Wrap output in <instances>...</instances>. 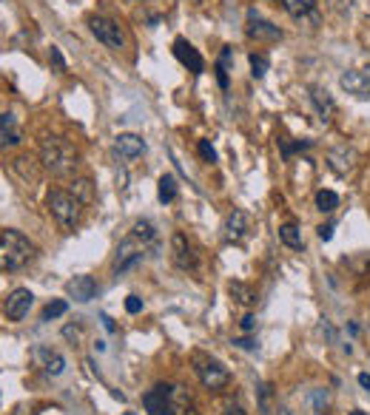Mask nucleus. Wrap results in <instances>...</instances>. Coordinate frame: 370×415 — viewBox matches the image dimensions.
Returning <instances> with one entry per match:
<instances>
[{"label": "nucleus", "instance_id": "1", "mask_svg": "<svg viewBox=\"0 0 370 415\" xmlns=\"http://www.w3.org/2000/svg\"><path fill=\"white\" fill-rule=\"evenodd\" d=\"M40 163L46 171H51L57 177H69L77 168V151L63 137H46L40 143Z\"/></svg>", "mask_w": 370, "mask_h": 415}, {"label": "nucleus", "instance_id": "2", "mask_svg": "<svg viewBox=\"0 0 370 415\" xmlns=\"http://www.w3.org/2000/svg\"><path fill=\"white\" fill-rule=\"evenodd\" d=\"M34 256V242L20 233V230H3L0 236V270L11 273V270H20L31 262Z\"/></svg>", "mask_w": 370, "mask_h": 415}, {"label": "nucleus", "instance_id": "3", "mask_svg": "<svg viewBox=\"0 0 370 415\" xmlns=\"http://www.w3.org/2000/svg\"><path fill=\"white\" fill-rule=\"evenodd\" d=\"M194 373H196L199 384L211 393H219L231 384V373L222 367V362H216L211 356H202V353H194Z\"/></svg>", "mask_w": 370, "mask_h": 415}, {"label": "nucleus", "instance_id": "4", "mask_svg": "<svg viewBox=\"0 0 370 415\" xmlns=\"http://www.w3.org/2000/svg\"><path fill=\"white\" fill-rule=\"evenodd\" d=\"M46 205H49L51 216H54L63 227H74V225L80 222V210H83V205L74 200L71 191H51L49 200H46Z\"/></svg>", "mask_w": 370, "mask_h": 415}, {"label": "nucleus", "instance_id": "5", "mask_svg": "<svg viewBox=\"0 0 370 415\" xmlns=\"http://www.w3.org/2000/svg\"><path fill=\"white\" fill-rule=\"evenodd\" d=\"M89 29H91V34H94L106 48H111V51H120V48L126 46V37H123L120 26H117L114 20H109V17H91V20H89Z\"/></svg>", "mask_w": 370, "mask_h": 415}, {"label": "nucleus", "instance_id": "6", "mask_svg": "<svg viewBox=\"0 0 370 415\" xmlns=\"http://www.w3.org/2000/svg\"><path fill=\"white\" fill-rule=\"evenodd\" d=\"M143 250H146V245H143L140 239H134V236L123 239V242H120V247H117V259H114V273H126V270L137 267V265L143 262Z\"/></svg>", "mask_w": 370, "mask_h": 415}, {"label": "nucleus", "instance_id": "7", "mask_svg": "<svg viewBox=\"0 0 370 415\" xmlns=\"http://www.w3.org/2000/svg\"><path fill=\"white\" fill-rule=\"evenodd\" d=\"M171 387L174 384H157L143 396V407L149 415H174L171 407Z\"/></svg>", "mask_w": 370, "mask_h": 415}, {"label": "nucleus", "instance_id": "8", "mask_svg": "<svg viewBox=\"0 0 370 415\" xmlns=\"http://www.w3.org/2000/svg\"><path fill=\"white\" fill-rule=\"evenodd\" d=\"M356 160H359V154H356V148H351V145H336V148L328 151V165H331L339 177H348V174L356 168Z\"/></svg>", "mask_w": 370, "mask_h": 415}, {"label": "nucleus", "instance_id": "9", "mask_svg": "<svg viewBox=\"0 0 370 415\" xmlns=\"http://www.w3.org/2000/svg\"><path fill=\"white\" fill-rule=\"evenodd\" d=\"M222 230H225V242H234V245L242 242V239L248 236V230H251V219H248V213L239 210V208H234V210L225 216Z\"/></svg>", "mask_w": 370, "mask_h": 415}, {"label": "nucleus", "instance_id": "10", "mask_svg": "<svg viewBox=\"0 0 370 415\" xmlns=\"http://www.w3.org/2000/svg\"><path fill=\"white\" fill-rule=\"evenodd\" d=\"M31 304H34L31 290L17 287V290H11V293H9V299H6V316H9L11 322H20V319H26V316H29Z\"/></svg>", "mask_w": 370, "mask_h": 415}, {"label": "nucleus", "instance_id": "11", "mask_svg": "<svg viewBox=\"0 0 370 415\" xmlns=\"http://www.w3.org/2000/svg\"><path fill=\"white\" fill-rule=\"evenodd\" d=\"M114 151H117V157H123L126 163H131V160L143 157V151H146V140L137 137V134H117V140H114Z\"/></svg>", "mask_w": 370, "mask_h": 415}, {"label": "nucleus", "instance_id": "12", "mask_svg": "<svg viewBox=\"0 0 370 415\" xmlns=\"http://www.w3.org/2000/svg\"><path fill=\"white\" fill-rule=\"evenodd\" d=\"M339 86L359 100H370V77L365 71H345L339 77Z\"/></svg>", "mask_w": 370, "mask_h": 415}, {"label": "nucleus", "instance_id": "13", "mask_svg": "<svg viewBox=\"0 0 370 415\" xmlns=\"http://www.w3.org/2000/svg\"><path fill=\"white\" fill-rule=\"evenodd\" d=\"M174 57L183 63L188 71H194V74H199L202 68H205V63H202V57H199V51L185 40V37H177L174 40Z\"/></svg>", "mask_w": 370, "mask_h": 415}, {"label": "nucleus", "instance_id": "14", "mask_svg": "<svg viewBox=\"0 0 370 415\" xmlns=\"http://www.w3.org/2000/svg\"><path fill=\"white\" fill-rule=\"evenodd\" d=\"M171 250H174V265H177V267H183V270H194V267H196L194 247H191V242L185 239L183 233H174V236H171Z\"/></svg>", "mask_w": 370, "mask_h": 415}, {"label": "nucleus", "instance_id": "15", "mask_svg": "<svg viewBox=\"0 0 370 415\" xmlns=\"http://www.w3.org/2000/svg\"><path fill=\"white\" fill-rule=\"evenodd\" d=\"M66 290H69V296H71L74 302H91V299L97 296V282H94L91 276H74V279L66 285Z\"/></svg>", "mask_w": 370, "mask_h": 415}, {"label": "nucleus", "instance_id": "16", "mask_svg": "<svg viewBox=\"0 0 370 415\" xmlns=\"http://www.w3.org/2000/svg\"><path fill=\"white\" fill-rule=\"evenodd\" d=\"M34 362L49 373V376H60L66 370V359L57 353V350H49V347H34Z\"/></svg>", "mask_w": 370, "mask_h": 415}, {"label": "nucleus", "instance_id": "17", "mask_svg": "<svg viewBox=\"0 0 370 415\" xmlns=\"http://www.w3.org/2000/svg\"><path fill=\"white\" fill-rule=\"evenodd\" d=\"M311 103L316 106V114L328 123L331 117H334V111H336V103L331 100V94L325 91V88H319V86H311Z\"/></svg>", "mask_w": 370, "mask_h": 415}, {"label": "nucleus", "instance_id": "18", "mask_svg": "<svg viewBox=\"0 0 370 415\" xmlns=\"http://www.w3.org/2000/svg\"><path fill=\"white\" fill-rule=\"evenodd\" d=\"M248 37H254V40H282V31H279V26L256 17V20L248 23Z\"/></svg>", "mask_w": 370, "mask_h": 415}, {"label": "nucleus", "instance_id": "19", "mask_svg": "<svg viewBox=\"0 0 370 415\" xmlns=\"http://www.w3.org/2000/svg\"><path fill=\"white\" fill-rule=\"evenodd\" d=\"M20 143V128L11 114H0V145H17Z\"/></svg>", "mask_w": 370, "mask_h": 415}, {"label": "nucleus", "instance_id": "20", "mask_svg": "<svg viewBox=\"0 0 370 415\" xmlns=\"http://www.w3.org/2000/svg\"><path fill=\"white\" fill-rule=\"evenodd\" d=\"M228 290H231V299H234V302H239V304H245V307L256 302V293H254L248 285H242V282H231V285H228Z\"/></svg>", "mask_w": 370, "mask_h": 415}, {"label": "nucleus", "instance_id": "21", "mask_svg": "<svg viewBox=\"0 0 370 415\" xmlns=\"http://www.w3.org/2000/svg\"><path fill=\"white\" fill-rule=\"evenodd\" d=\"M71 194H74V200H77L80 205H89V203L94 200V188H91V183L83 180V177L71 183Z\"/></svg>", "mask_w": 370, "mask_h": 415}, {"label": "nucleus", "instance_id": "22", "mask_svg": "<svg viewBox=\"0 0 370 415\" xmlns=\"http://www.w3.org/2000/svg\"><path fill=\"white\" fill-rule=\"evenodd\" d=\"M279 239L288 245V247H294V250H299L302 247V233H299V227L296 225H279Z\"/></svg>", "mask_w": 370, "mask_h": 415}, {"label": "nucleus", "instance_id": "23", "mask_svg": "<svg viewBox=\"0 0 370 415\" xmlns=\"http://www.w3.org/2000/svg\"><path fill=\"white\" fill-rule=\"evenodd\" d=\"M248 63H251V74H254L256 80H262V77L268 74V68H271V60H268L265 54H256V51L248 54Z\"/></svg>", "mask_w": 370, "mask_h": 415}, {"label": "nucleus", "instance_id": "24", "mask_svg": "<svg viewBox=\"0 0 370 415\" xmlns=\"http://www.w3.org/2000/svg\"><path fill=\"white\" fill-rule=\"evenodd\" d=\"M157 197H160V203H171V200L177 197V180H174L171 174L160 177V188H157Z\"/></svg>", "mask_w": 370, "mask_h": 415}, {"label": "nucleus", "instance_id": "25", "mask_svg": "<svg viewBox=\"0 0 370 415\" xmlns=\"http://www.w3.org/2000/svg\"><path fill=\"white\" fill-rule=\"evenodd\" d=\"M131 236L134 239H140L143 245H149V242H154V225L149 222V219H140V222H134V227H131Z\"/></svg>", "mask_w": 370, "mask_h": 415}, {"label": "nucleus", "instance_id": "26", "mask_svg": "<svg viewBox=\"0 0 370 415\" xmlns=\"http://www.w3.org/2000/svg\"><path fill=\"white\" fill-rule=\"evenodd\" d=\"M228 66H231V48H222V54L216 60V83H219V88H228Z\"/></svg>", "mask_w": 370, "mask_h": 415}, {"label": "nucleus", "instance_id": "27", "mask_svg": "<svg viewBox=\"0 0 370 415\" xmlns=\"http://www.w3.org/2000/svg\"><path fill=\"white\" fill-rule=\"evenodd\" d=\"M316 208H319L322 213H334V210L339 208V197H336L334 191H319V194H316Z\"/></svg>", "mask_w": 370, "mask_h": 415}, {"label": "nucleus", "instance_id": "28", "mask_svg": "<svg viewBox=\"0 0 370 415\" xmlns=\"http://www.w3.org/2000/svg\"><path fill=\"white\" fill-rule=\"evenodd\" d=\"M282 3H285V11H288L291 17H302V14H308V11L314 9L316 0H282Z\"/></svg>", "mask_w": 370, "mask_h": 415}, {"label": "nucleus", "instance_id": "29", "mask_svg": "<svg viewBox=\"0 0 370 415\" xmlns=\"http://www.w3.org/2000/svg\"><path fill=\"white\" fill-rule=\"evenodd\" d=\"M69 310V304L63 302V299H57V302H49L46 304V310H43V322H51V319H60L63 313Z\"/></svg>", "mask_w": 370, "mask_h": 415}, {"label": "nucleus", "instance_id": "30", "mask_svg": "<svg viewBox=\"0 0 370 415\" xmlns=\"http://www.w3.org/2000/svg\"><path fill=\"white\" fill-rule=\"evenodd\" d=\"M271 399H274V387L271 384H262L259 387V413L262 415H271Z\"/></svg>", "mask_w": 370, "mask_h": 415}, {"label": "nucleus", "instance_id": "31", "mask_svg": "<svg viewBox=\"0 0 370 415\" xmlns=\"http://www.w3.org/2000/svg\"><path fill=\"white\" fill-rule=\"evenodd\" d=\"M196 151H199V157H202L205 163H216V151H214V145H211L208 140H199Z\"/></svg>", "mask_w": 370, "mask_h": 415}, {"label": "nucleus", "instance_id": "32", "mask_svg": "<svg viewBox=\"0 0 370 415\" xmlns=\"http://www.w3.org/2000/svg\"><path fill=\"white\" fill-rule=\"evenodd\" d=\"M49 60L54 63V68H57V71H66V60H63V54H60V48H51V54H49Z\"/></svg>", "mask_w": 370, "mask_h": 415}, {"label": "nucleus", "instance_id": "33", "mask_svg": "<svg viewBox=\"0 0 370 415\" xmlns=\"http://www.w3.org/2000/svg\"><path fill=\"white\" fill-rule=\"evenodd\" d=\"M126 310H129V313H140V310H143V299H140V296H129V299H126Z\"/></svg>", "mask_w": 370, "mask_h": 415}, {"label": "nucleus", "instance_id": "34", "mask_svg": "<svg viewBox=\"0 0 370 415\" xmlns=\"http://www.w3.org/2000/svg\"><path fill=\"white\" fill-rule=\"evenodd\" d=\"M225 415H245V410H242V404L239 401H225Z\"/></svg>", "mask_w": 370, "mask_h": 415}, {"label": "nucleus", "instance_id": "35", "mask_svg": "<svg viewBox=\"0 0 370 415\" xmlns=\"http://www.w3.org/2000/svg\"><path fill=\"white\" fill-rule=\"evenodd\" d=\"M239 327H242V330H245V333H254V330H256V316H245V319H242V324H239Z\"/></svg>", "mask_w": 370, "mask_h": 415}, {"label": "nucleus", "instance_id": "36", "mask_svg": "<svg viewBox=\"0 0 370 415\" xmlns=\"http://www.w3.org/2000/svg\"><path fill=\"white\" fill-rule=\"evenodd\" d=\"M334 227H336L334 222H328V225H322V227H319V239H325V242H328V239L334 236Z\"/></svg>", "mask_w": 370, "mask_h": 415}, {"label": "nucleus", "instance_id": "37", "mask_svg": "<svg viewBox=\"0 0 370 415\" xmlns=\"http://www.w3.org/2000/svg\"><path fill=\"white\" fill-rule=\"evenodd\" d=\"M234 344H236V347H242V350H256V344H254L251 339H236Z\"/></svg>", "mask_w": 370, "mask_h": 415}, {"label": "nucleus", "instance_id": "38", "mask_svg": "<svg viewBox=\"0 0 370 415\" xmlns=\"http://www.w3.org/2000/svg\"><path fill=\"white\" fill-rule=\"evenodd\" d=\"M359 384H362L365 390H370V373H359Z\"/></svg>", "mask_w": 370, "mask_h": 415}, {"label": "nucleus", "instance_id": "39", "mask_svg": "<svg viewBox=\"0 0 370 415\" xmlns=\"http://www.w3.org/2000/svg\"><path fill=\"white\" fill-rule=\"evenodd\" d=\"M103 324H106V330H109V333H114V330H117V324H114L109 316H103Z\"/></svg>", "mask_w": 370, "mask_h": 415}, {"label": "nucleus", "instance_id": "40", "mask_svg": "<svg viewBox=\"0 0 370 415\" xmlns=\"http://www.w3.org/2000/svg\"><path fill=\"white\" fill-rule=\"evenodd\" d=\"M274 413H276V415H294V413H291V410H288V407H276Z\"/></svg>", "mask_w": 370, "mask_h": 415}, {"label": "nucleus", "instance_id": "41", "mask_svg": "<svg viewBox=\"0 0 370 415\" xmlns=\"http://www.w3.org/2000/svg\"><path fill=\"white\" fill-rule=\"evenodd\" d=\"M183 415H199V413H196V410H185Z\"/></svg>", "mask_w": 370, "mask_h": 415}, {"label": "nucleus", "instance_id": "42", "mask_svg": "<svg viewBox=\"0 0 370 415\" xmlns=\"http://www.w3.org/2000/svg\"><path fill=\"white\" fill-rule=\"evenodd\" d=\"M351 415H368V413H362V410H354Z\"/></svg>", "mask_w": 370, "mask_h": 415}, {"label": "nucleus", "instance_id": "43", "mask_svg": "<svg viewBox=\"0 0 370 415\" xmlns=\"http://www.w3.org/2000/svg\"><path fill=\"white\" fill-rule=\"evenodd\" d=\"M126 3H137V0H126Z\"/></svg>", "mask_w": 370, "mask_h": 415}, {"label": "nucleus", "instance_id": "44", "mask_svg": "<svg viewBox=\"0 0 370 415\" xmlns=\"http://www.w3.org/2000/svg\"><path fill=\"white\" fill-rule=\"evenodd\" d=\"M123 415H137V413H123Z\"/></svg>", "mask_w": 370, "mask_h": 415}]
</instances>
